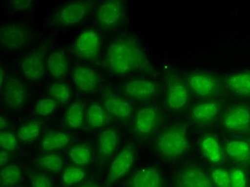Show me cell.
Segmentation results:
<instances>
[{
    "label": "cell",
    "mask_w": 250,
    "mask_h": 187,
    "mask_svg": "<svg viewBox=\"0 0 250 187\" xmlns=\"http://www.w3.org/2000/svg\"><path fill=\"white\" fill-rule=\"evenodd\" d=\"M167 101L173 110H179L186 105L188 101L187 83L178 75L170 74L167 77Z\"/></svg>",
    "instance_id": "277c9868"
},
{
    "label": "cell",
    "mask_w": 250,
    "mask_h": 187,
    "mask_svg": "<svg viewBox=\"0 0 250 187\" xmlns=\"http://www.w3.org/2000/svg\"><path fill=\"white\" fill-rule=\"evenodd\" d=\"M9 162V154L7 151H1V154H0V167L1 169L3 166Z\"/></svg>",
    "instance_id": "ab89813d"
},
{
    "label": "cell",
    "mask_w": 250,
    "mask_h": 187,
    "mask_svg": "<svg viewBox=\"0 0 250 187\" xmlns=\"http://www.w3.org/2000/svg\"><path fill=\"white\" fill-rule=\"evenodd\" d=\"M0 145H1V150L12 152L18 146V139L12 133L1 131L0 133Z\"/></svg>",
    "instance_id": "d590c367"
},
{
    "label": "cell",
    "mask_w": 250,
    "mask_h": 187,
    "mask_svg": "<svg viewBox=\"0 0 250 187\" xmlns=\"http://www.w3.org/2000/svg\"><path fill=\"white\" fill-rule=\"evenodd\" d=\"M202 155L214 164H220L223 161V150L219 143L213 136H207L200 143Z\"/></svg>",
    "instance_id": "7402d4cb"
},
{
    "label": "cell",
    "mask_w": 250,
    "mask_h": 187,
    "mask_svg": "<svg viewBox=\"0 0 250 187\" xmlns=\"http://www.w3.org/2000/svg\"><path fill=\"white\" fill-rule=\"evenodd\" d=\"M102 94H103L105 108L112 116L120 119H126L132 115L133 107L127 100L116 95L111 91H108L106 93L103 92Z\"/></svg>",
    "instance_id": "4fadbf2b"
},
{
    "label": "cell",
    "mask_w": 250,
    "mask_h": 187,
    "mask_svg": "<svg viewBox=\"0 0 250 187\" xmlns=\"http://www.w3.org/2000/svg\"><path fill=\"white\" fill-rule=\"evenodd\" d=\"M215 187H231L230 173L223 168H215L211 175Z\"/></svg>",
    "instance_id": "836d02e7"
},
{
    "label": "cell",
    "mask_w": 250,
    "mask_h": 187,
    "mask_svg": "<svg viewBox=\"0 0 250 187\" xmlns=\"http://www.w3.org/2000/svg\"><path fill=\"white\" fill-rule=\"evenodd\" d=\"M188 146L184 126H172L164 131L156 140V150L165 158L183 155Z\"/></svg>",
    "instance_id": "7a4b0ae2"
},
{
    "label": "cell",
    "mask_w": 250,
    "mask_h": 187,
    "mask_svg": "<svg viewBox=\"0 0 250 187\" xmlns=\"http://www.w3.org/2000/svg\"><path fill=\"white\" fill-rule=\"evenodd\" d=\"M2 91V99L5 105L10 107H20L25 104L27 98V90L24 84L15 78H9L4 83Z\"/></svg>",
    "instance_id": "ba28073f"
},
{
    "label": "cell",
    "mask_w": 250,
    "mask_h": 187,
    "mask_svg": "<svg viewBox=\"0 0 250 187\" xmlns=\"http://www.w3.org/2000/svg\"><path fill=\"white\" fill-rule=\"evenodd\" d=\"M67 125L72 128H79L83 123V106L79 103L73 104L66 113Z\"/></svg>",
    "instance_id": "f1b7e54d"
},
{
    "label": "cell",
    "mask_w": 250,
    "mask_h": 187,
    "mask_svg": "<svg viewBox=\"0 0 250 187\" xmlns=\"http://www.w3.org/2000/svg\"><path fill=\"white\" fill-rule=\"evenodd\" d=\"M49 95L52 96L53 100L59 102V103H64L70 99V90L65 83H56L50 86L48 90Z\"/></svg>",
    "instance_id": "d6a6232c"
},
{
    "label": "cell",
    "mask_w": 250,
    "mask_h": 187,
    "mask_svg": "<svg viewBox=\"0 0 250 187\" xmlns=\"http://www.w3.org/2000/svg\"><path fill=\"white\" fill-rule=\"evenodd\" d=\"M22 73L27 79L31 82H38L44 75V65H43V49L39 50L27 56L21 63Z\"/></svg>",
    "instance_id": "9a60e30c"
},
{
    "label": "cell",
    "mask_w": 250,
    "mask_h": 187,
    "mask_svg": "<svg viewBox=\"0 0 250 187\" xmlns=\"http://www.w3.org/2000/svg\"><path fill=\"white\" fill-rule=\"evenodd\" d=\"M177 184L179 187H215L208 173L194 168L180 171L177 175Z\"/></svg>",
    "instance_id": "9c48e42d"
},
{
    "label": "cell",
    "mask_w": 250,
    "mask_h": 187,
    "mask_svg": "<svg viewBox=\"0 0 250 187\" xmlns=\"http://www.w3.org/2000/svg\"><path fill=\"white\" fill-rule=\"evenodd\" d=\"M158 120H160V115H158V111L154 107L146 106L144 108H141L135 118L134 127L136 134L139 137H146V136H149L154 131Z\"/></svg>",
    "instance_id": "52a82bcc"
},
{
    "label": "cell",
    "mask_w": 250,
    "mask_h": 187,
    "mask_svg": "<svg viewBox=\"0 0 250 187\" xmlns=\"http://www.w3.org/2000/svg\"><path fill=\"white\" fill-rule=\"evenodd\" d=\"M48 71L55 78L64 76L67 72V62L63 52H54L47 58Z\"/></svg>",
    "instance_id": "603a6c76"
},
{
    "label": "cell",
    "mask_w": 250,
    "mask_h": 187,
    "mask_svg": "<svg viewBox=\"0 0 250 187\" xmlns=\"http://www.w3.org/2000/svg\"><path fill=\"white\" fill-rule=\"evenodd\" d=\"M218 112L219 105L216 102H203L192 107L190 115L197 123L209 124L215 120Z\"/></svg>",
    "instance_id": "e0dca14e"
},
{
    "label": "cell",
    "mask_w": 250,
    "mask_h": 187,
    "mask_svg": "<svg viewBox=\"0 0 250 187\" xmlns=\"http://www.w3.org/2000/svg\"><path fill=\"white\" fill-rule=\"evenodd\" d=\"M191 91L201 98H208L220 90L218 77L206 72H197L188 77L187 82Z\"/></svg>",
    "instance_id": "3957f363"
},
{
    "label": "cell",
    "mask_w": 250,
    "mask_h": 187,
    "mask_svg": "<svg viewBox=\"0 0 250 187\" xmlns=\"http://www.w3.org/2000/svg\"><path fill=\"white\" fill-rule=\"evenodd\" d=\"M89 3L74 2L61 10L58 16V21L63 25H72L81 21L89 9Z\"/></svg>",
    "instance_id": "ac0fdd59"
},
{
    "label": "cell",
    "mask_w": 250,
    "mask_h": 187,
    "mask_svg": "<svg viewBox=\"0 0 250 187\" xmlns=\"http://www.w3.org/2000/svg\"><path fill=\"white\" fill-rule=\"evenodd\" d=\"M129 187H165V183L156 168L146 167L134 173Z\"/></svg>",
    "instance_id": "5bb4252c"
},
{
    "label": "cell",
    "mask_w": 250,
    "mask_h": 187,
    "mask_svg": "<svg viewBox=\"0 0 250 187\" xmlns=\"http://www.w3.org/2000/svg\"><path fill=\"white\" fill-rule=\"evenodd\" d=\"M118 145L117 134L112 129H105L100 136V155L102 158H109L113 155Z\"/></svg>",
    "instance_id": "cb8c5ba5"
},
{
    "label": "cell",
    "mask_w": 250,
    "mask_h": 187,
    "mask_svg": "<svg viewBox=\"0 0 250 187\" xmlns=\"http://www.w3.org/2000/svg\"><path fill=\"white\" fill-rule=\"evenodd\" d=\"M107 61L111 70L119 75L151 69L143 48L129 39L112 43L107 49Z\"/></svg>",
    "instance_id": "6da1fadb"
},
{
    "label": "cell",
    "mask_w": 250,
    "mask_h": 187,
    "mask_svg": "<svg viewBox=\"0 0 250 187\" xmlns=\"http://www.w3.org/2000/svg\"><path fill=\"white\" fill-rule=\"evenodd\" d=\"M14 8L16 10H26L30 7V4L33 3V1H31V0H29V1H22V0H20V1H13L12 2Z\"/></svg>",
    "instance_id": "f35d334b"
},
{
    "label": "cell",
    "mask_w": 250,
    "mask_h": 187,
    "mask_svg": "<svg viewBox=\"0 0 250 187\" xmlns=\"http://www.w3.org/2000/svg\"><path fill=\"white\" fill-rule=\"evenodd\" d=\"M231 187H247V174L245 169L236 167L230 170Z\"/></svg>",
    "instance_id": "e575fe53"
},
{
    "label": "cell",
    "mask_w": 250,
    "mask_h": 187,
    "mask_svg": "<svg viewBox=\"0 0 250 187\" xmlns=\"http://www.w3.org/2000/svg\"><path fill=\"white\" fill-rule=\"evenodd\" d=\"M224 83L230 91L241 98H250V73L240 72L224 78Z\"/></svg>",
    "instance_id": "2e32d148"
},
{
    "label": "cell",
    "mask_w": 250,
    "mask_h": 187,
    "mask_svg": "<svg viewBox=\"0 0 250 187\" xmlns=\"http://www.w3.org/2000/svg\"><path fill=\"white\" fill-rule=\"evenodd\" d=\"M157 92V84L146 79H135L126 83L125 93L134 100H151Z\"/></svg>",
    "instance_id": "7c38bea8"
},
{
    "label": "cell",
    "mask_w": 250,
    "mask_h": 187,
    "mask_svg": "<svg viewBox=\"0 0 250 187\" xmlns=\"http://www.w3.org/2000/svg\"><path fill=\"white\" fill-rule=\"evenodd\" d=\"M223 125L230 132L246 131L250 127V110L245 106H238L228 112Z\"/></svg>",
    "instance_id": "8fae6325"
},
{
    "label": "cell",
    "mask_w": 250,
    "mask_h": 187,
    "mask_svg": "<svg viewBox=\"0 0 250 187\" xmlns=\"http://www.w3.org/2000/svg\"><path fill=\"white\" fill-rule=\"evenodd\" d=\"M92 153L87 145H78L73 146L69 152V157L76 166H86L91 161Z\"/></svg>",
    "instance_id": "d4e9b609"
},
{
    "label": "cell",
    "mask_w": 250,
    "mask_h": 187,
    "mask_svg": "<svg viewBox=\"0 0 250 187\" xmlns=\"http://www.w3.org/2000/svg\"><path fill=\"white\" fill-rule=\"evenodd\" d=\"M73 81L83 91H90L98 86V75L88 67H77L74 72Z\"/></svg>",
    "instance_id": "44dd1931"
},
{
    "label": "cell",
    "mask_w": 250,
    "mask_h": 187,
    "mask_svg": "<svg viewBox=\"0 0 250 187\" xmlns=\"http://www.w3.org/2000/svg\"><path fill=\"white\" fill-rule=\"evenodd\" d=\"M33 187H52L49 180L45 175H39L33 179Z\"/></svg>",
    "instance_id": "74e56055"
},
{
    "label": "cell",
    "mask_w": 250,
    "mask_h": 187,
    "mask_svg": "<svg viewBox=\"0 0 250 187\" xmlns=\"http://www.w3.org/2000/svg\"><path fill=\"white\" fill-rule=\"evenodd\" d=\"M84 175H86V173L81 167L71 165L66 168V170H64L61 177V182L63 183L64 186L69 187L81 182L84 179Z\"/></svg>",
    "instance_id": "83f0119b"
},
{
    "label": "cell",
    "mask_w": 250,
    "mask_h": 187,
    "mask_svg": "<svg viewBox=\"0 0 250 187\" xmlns=\"http://www.w3.org/2000/svg\"><path fill=\"white\" fill-rule=\"evenodd\" d=\"M41 126V122L32 121L22 125L19 129V138L22 143H30V141L35 140L40 135V127Z\"/></svg>",
    "instance_id": "f546056e"
},
{
    "label": "cell",
    "mask_w": 250,
    "mask_h": 187,
    "mask_svg": "<svg viewBox=\"0 0 250 187\" xmlns=\"http://www.w3.org/2000/svg\"><path fill=\"white\" fill-rule=\"evenodd\" d=\"M124 18L123 3L117 0H109L101 5L98 11V19L105 27H113Z\"/></svg>",
    "instance_id": "30bf717a"
},
{
    "label": "cell",
    "mask_w": 250,
    "mask_h": 187,
    "mask_svg": "<svg viewBox=\"0 0 250 187\" xmlns=\"http://www.w3.org/2000/svg\"><path fill=\"white\" fill-rule=\"evenodd\" d=\"M87 122L91 127H100L104 124V110L99 104H92L87 110Z\"/></svg>",
    "instance_id": "4dcf8cb0"
},
{
    "label": "cell",
    "mask_w": 250,
    "mask_h": 187,
    "mask_svg": "<svg viewBox=\"0 0 250 187\" xmlns=\"http://www.w3.org/2000/svg\"><path fill=\"white\" fill-rule=\"evenodd\" d=\"M72 52L84 59L92 60L99 54L100 38L94 30L88 29L83 32L72 44Z\"/></svg>",
    "instance_id": "5b68a950"
},
{
    "label": "cell",
    "mask_w": 250,
    "mask_h": 187,
    "mask_svg": "<svg viewBox=\"0 0 250 187\" xmlns=\"http://www.w3.org/2000/svg\"><path fill=\"white\" fill-rule=\"evenodd\" d=\"M21 171L16 164L5 166L1 169V187H12L19 182Z\"/></svg>",
    "instance_id": "4316f807"
},
{
    "label": "cell",
    "mask_w": 250,
    "mask_h": 187,
    "mask_svg": "<svg viewBox=\"0 0 250 187\" xmlns=\"http://www.w3.org/2000/svg\"><path fill=\"white\" fill-rule=\"evenodd\" d=\"M249 143H250V139H249Z\"/></svg>",
    "instance_id": "7bdbcfd3"
},
{
    "label": "cell",
    "mask_w": 250,
    "mask_h": 187,
    "mask_svg": "<svg viewBox=\"0 0 250 187\" xmlns=\"http://www.w3.org/2000/svg\"><path fill=\"white\" fill-rule=\"evenodd\" d=\"M69 144V138L62 132H53L47 137H45L42 143V149L44 151H54L63 148Z\"/></svg>",
    "instance_id": "484cf974"
},
{
    "label": "cell",
    "mask_w": 250,
    "mask_h": 187,
    "mask_svg": "<svg viewBox=\"0 0 250 187\" xmlns=\"http://www.w3.org/2000/svg\"><path fill=\"white\" fill-rule=\"evenodd\" d=\"M0 124H1V131H2V128L7 127V124H5V121H4V119L2 117L0 118Z\"/></svg>",
    "instance_id": "60d3db41"
},
{
    "label": "cell",
    "mask_w": 250,
    "mask_h": 187,
    "mask_svg": "<svg viewBox=\"0 0 250 187\" xmlns=\"http://www.w3.org/2000/svg\"><path fill=\"white\" fill-rule=\"evenodd\" d=\"M226 154L240 163L250 162V143L244 140L229 141L225 146Z\"/></svg>",
    "instance_id": "ffe728a7"
},
{
    "label": "cell",
    "mask_w": 250,
    "mask_h": 187,
    "mask_svg": "<svg viewBox=\"0 0 250 187\" xmlns=\"http://www.w3.org/2000/svg\"><path fill=\"white\" fill-rule=\"evenodd\" d=\"M135 153L132 146H125L113 160L107 175L108 183H113L126 174L133 166Z\"/></svg>",
    "instance_id": "8992f818"
},
{
    "label": "cell",
    "mask_w": 250,
    "mask_h": 187,
    "mask_svg": "<svg viewBox=\"0 0 250 187\" xmlns=\"http://www.w3.org/2000/svg\"><path fill=\"white\" fill-rule=\"evenodd\" d=\"M0 41L4 47L9 49H18L25 44L26 36L25 32L18 26H5L1 29Z\"/></svg>",
    "instance_id": "d6986e66"
},
{
    "label": "cell",
    "mask_w": 250,
    "mask_h": 187,
    "mask_svg": "<svg viewBox=\"0 0 250 187\" xmlns=\"http://www.w3.org/2000/svg\"><path fill=\"white\" fill-rule=\"evenodd\" d=\"M84 187H99L98 185H88V186H84Z\"/></svg>",
    "instance_id": "b9f144b4"
},
{
    "label": "cell",
    "mask_w": 250,
    "mask_h": 187,
    "mask_svg": "<svg viewBox=\"0 0 250 187\" xmlns=\"http://www.w3.org/2000/svg\"><path fill=\"white\" fill-rule=\"evenodd\" d=\"M40 163L44 168H46L48 171L53 173H59L63 167L62 158L58 154H53V153L43 155L40 160Z\"/></svg>",
    "instance_id": "1f68e13d"
},
{
    "label": "cell",
    "mask_w": 250,
    "mask_h": 187,
    "mask_svg": "<svg viewBox=\"0 0 250 187\" xmlns=\"http://www.w3.org/2000/svg\"><path fill=\"white\" fill-rule=\"evenodd\" d=\"M56 108V102L53 99H44L38 102L36 105L35 112L41 117H46L50 115Z\"/></svg>",
    "instance_id": "8d00e7d4"
}]
</instances>
